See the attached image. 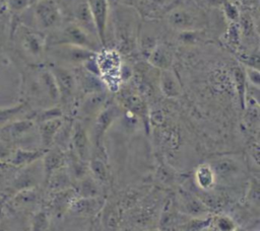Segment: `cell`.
I'll return each instance as SVG.
<instances>
[{"label": "cell", "mask_w": 260, "mask_h": 231, "mask_svg": "<svg viewBox=\"0 0 260 231\" xmlns=\"http://www.w3.org/2000/svg\"><path fill=\"white\" fill-rule=\"evenodd\" d=\"M18 18L19 23L46 34L56 30L64 22V16L57 0H35Z\"/></svg>", "instance_id": "6da1fadb"}, {"label": "cell", "mask_w": 260, "mask_h": 231, "mask_svg": "<svg viewBox=\"0 0 260 231\" xmlns=\"http://www.w3.org/2000/svg\"><path fill=\"white\" fill-rule=\"evenodd\" d=\"M12 40L18 54L26 61L38 65L47 52V34L21 23L12 30Z\"/></svg>", "instance_id": "7a4b0ae2"}, {"label": "cell", "mask_w": 260, "mask_h": 231, "mask_svg": "<svg viewBox=\"0 0 260 231\" xmlns=\"http://www.w3.org/2000/svg\"><path fill=\"white\" fill-rule=\"evenodd\" d=\"M47 43L48 46L58 44L72 45L93 52H98L103 48L98 37L91 35L85 29L71 21L63 22L59 28L47 34Z\"/></svg>", "instance_id": "3957f363"}, {"label": "cell", "mask_w": 260, "mask_h": 231, "mask_svg": "<svg viewBox=\"0 0 260 231\" xmlns=\"http://www.w3.org/2000/svg\"><path fill=\"white\" fill-rule=\"evenodd\" d=\"M94 59L99 69L100 78L106 89L110 91L119 90L121 84L119 71L123 63L120 53L115 49L103 47L96 52Z\"/></svg>", "instance_id": "277c9868"}, {"label": "cell", "mask_w": 260, "mask_h": 231, "mask_svg": "<svg viewBox=\"0 0 260 231\" xmlns=\"http://www.w3.org/2000/svg\"><path fill=\"white\" fill-rule=\"evenodd\" d=\"M96 52L72 45L58 44L47 47L46 56H48L53 64L64 66L67 68L81 67L87 60L94 57Z\"/></svg>", "instance_id": "5b68a950"}, {"label": "cell", "mask_w": 260, "mask_h": 231, "mask_svg": "<svg viewBox=\"0 0 260 231\" xmlns=\"http://www.w3.org/2000/svg\"><path fill=\"white\" fill-rule=\"evenodd\" d=\"M166 20L172 29L179 32L202 30L207 24L204 14L194 8L185 6L171 9L166 15Z\"/></svg>", "instance_id": "8992f818"}, {"label": "cell", "mask_w": 260, "mask_h": 231, "mask_svg": "<svg viewBox=\"0 0 260 231\" xmlns=\"http://www.w3.org/2000/svg\"><path fill=\"white\" fill-rule=\"evenodd\" d=\"M22 77L13 60L4 52H0V98L9 99L17 92L21 93Z\"/></svg>", "instance_id": "52a82bcc"}, {"label": "cell", "mask_w": 260, "mask_h": 231, "mask_svg": "<svg viewBox=\"0 0 260 231\" xmlns=\"http://www.w3.org/2000/svg\"><path fill=\"white\" fill-rule=\"evenodd\" d=\"M58 3L63 16L68 18V21L79 25L91 35L98 37L87 0H61Z\"/></svg>", "instance_id": "ba28073f"}, {"label": "cell", "mask_w": 260, "mask_h": 231, "mask_svg": "<svg viewBox=\"0 0 260 231\" xmlns=\"http://www.w3.org/2000/svg\"><path fill=\"white\" fill-rule=\"evenodd\" d=\"M122 113V107L112 101H109L107 105L98 113V115L94 118V124L90 136L92 147L94 148L92 150L104 151L103 140L105 134L112 127V125L121 118Z\"/></svg>", "instance_id": "9c48e42d"}, {"label": "cell", "mask_w": 260, "mask_h": 231, "mask_svg": "<svg viewBox=\"0 0 260 231\" xmlns=\"http://www.w3.org/2000/svg\"><path fill=\"white\" fill-rule=\"evenodd\" d=\"M208 164L213 170L216 183L229 184L240 179L244 174V165L234 156H219L211 159Z\"/></svg>", "instance_id": "30bf717a"}, {"label": "cell", "mask_w": 260, "mask_h": 231, "mask_svg": "<svg viewBox=\"0 0 260 231\" xmlns=\"http://www.w3.org/2000/svg\"><path fill=\"white\" fill-rule=\"evenodd\" d=\"M49 69L51 70L57 84L59 102L69 105L74 100L75 92L77 90L74 72L70 68L55 64L50 65Z\"/></svg>", "instance_id": "8fae6325"}, {"label": "cell", "mask_w": 260, "mask_h": 231, "mask_svg": "<svg viewBox=\"0 0 260 231\" xmlns=\"http://www.w3.org/2000/svg\"><path fill=\"white\" fill-rule=\"evenodd\" d=\"M70 150L80 159L89 161L92 152V143L88 131L80 120L73 121Z\"/></svg>", "instance_id": "7c38bea8"}, {"label": "cell", "mask_w": 260, "mask_h": 231, "mask_svg": "<svg viewBox=\"0 0 260 231\" xmlns=\"http://www.w3.org/2000/svg\"><path fill=\"white\" fill-rule=\"evenodd\" d=\"M109 101L110 99L106 90L83 95L77 107V114L79 118L77 120L83 121L94 119Z\"/></svg>", "instance_id": "4fadbf2b"}, {"label": "cell", "mask_w": 260, "mask_h": 231, "mask_svg": "<svg viewBox=\"0 0 260 231\" xmlns=\"http://www.w3.org/2000/svg\"><path fill=\"white\" fill-rule=\"evenodd\" d=\"M89 11L94 23L98 37L103 47L107 41V26L110 15V6L107 0H87Z\"/></svg>", "instance_id": "5bb4252c"}, {"label": "cell", "mask_w": 260, "mask_h": 231, "mask_svg": "<svg viewBox=\"0 0 260 231\" xmlns=\"http://www.w3.org/2000/svg\"><path fill=\"white\" fill-rule=\"evenodd\" d=\"M178 206L179 212L193 218H206L209 212L202 201L183 189L178 194Z\"/></svg>", "instance_id": "9a60e30c"}, {"label": "cell", "mask_w": 260, "mask_h": 231, "mask_svg": "<svg viewBox=\"0 0 260 231\" xmlns=\"http://www.w3.org/2000/svg\"><path fill=\"white\" fill-rule=\"evenodd\" d=\"M104 207H105V200L102 197H98V198L76 197L72 201L68 210L80 216H91L99 213Z\"/></svg>", "instance_id": "2e32d148"}, {"label": "cell", "mask_w": 260, "mask_h": 231, "mask_svg": "<svg viewBox=\"0 0 260 231\" xmlns=\"http://www.w3.org/2000/svg\"><path fill=\"white\" fill-rule=\"evenodd\" d=\"M158 84L161 93L168 98H177L182 94L181 82L172 68L160 70Z\"/></svg>", "instance_id": "e0dca14e"}, {"label": "cell", "mask_w": 260, "mask_h": 231, "mask_svg": "<svg viewBox=\"0 0 260 231\" xmlns=\"http://www.w3.org/2000/svg\"><path fill=\"white\" fill-rule=\"evenodd\" d=\"M47 149L19 147L10 155V163L16 167L28 166L43 158Z\"/></svg>", "instance_id": "ac0fdd59"}, {"label": "cell", "mask_w": 260, "mask_h": 231, "mask_svg": "<svg viewBox=\"0 0 260 231\" xmlns=\"http://www.w3.org/2000/svg\"><path fill=\"white\" fill-rule=\"evenodd\" d=\"M147 62L159 70L171 69L174 61V55L171 48L166 44H157L146 57Z\"/></svg>", "instance_id": "d6986e66"}, {"label": "cell", "mask_w": 260, "mask_h": 231, "mask_svg": "<svg viewBox=\"0 0 260 231\" xmlns=\"http://www.w3.org/2000/svg\"><path fill=\"white\" fill-rule=\"evenodd\" d=\"M63 121L64 118H60L37 124V132L39 135L41 148L49 149L53 146L55 136L62 126Z\"/></svg>", "instance_id": "ffe728a7"}, {"label": "cell", "mask_w": 260, "mask_h": 231, "mask_svg": "<svg viewBox=\"0 0 260 231\" xmlns=\"http://www.w3.org/2000/svg\"><path fill=\"white\" fill-rule=\"evenodd\" d=\"M32 110L24 101H18L11 105L0 106V128L16 120L30 118Z\"/></svg>", "instance_id": "44dd1931"}, {"label": "cell", "mask_w": 260, "mask_h": 231, "mask_svg": "<svg viewBox=\"0 0 260 231\" xmlns=\"http://www.w3.org/2000/svg\"><path fill=\"white\" fill-rule=\"evenodd\" d=\"M66 152L55 146H52L51 148L47 149L45 155L42 158L45 181L54 171L65 166Z\"/></svg>", "instance_id": "7402d4cb"}, {"label": "cell", "mask_w": 260, "mask_h": 231, "mask_svg": "<svg viewBox=\"0 0 260 231\" xmlns=\"http://www.w3.org/2000/svg\"><path fill=\"white\" fill-rule=\"evenodd\" d=\"M65 167L72 179L77 182L86 175L89 174L88 161H84L77 157L70 149L66 152V163Z\"/></svg>", "instance_id": "603a6c76"}, {"label": "cell", "mask_w": 260, "mask_h": 231, "mask_svg": "<svg viewBox=\"0 0 260 231\" xmlns=\"http://www.w3.org/2000/svg\"><path fill=\"white\" fill-rule=\"evenodd\" d=\"M231 79L234 84L235 90L238 95L240 107L242 110L245 109L246 104V95H247V87L248 83L245 76L244 67L241 64L235 65L231 69Z\"/></svg>", "instance_id": "cb8c5ba5"}, {"label": "cell", "mask_w": 260, "mask_h": 231, "mask_svg": "<svg viewBox=\"0 0 260 231\" xmlns=\"http://www.w3.org/2000/svg\"><path fill=\"white\" fill-rule=\"evenodd\" d=\"M89 174L100 183L105 184L109 180V167L107 165V160L104 154L91 153L90 159L88 161Z\"/></svg>", "instance_id": "d4e9b609"}, {"label": "cell", "mask_w": 260, "mask_h": 231, "mask_svg": "<svg viewBox=\"0 0 260 231\" xmlns=\"http://www.w3.org/2000/svg\"><path fill=\"white\" fill-rule=\"evenodd\" d=\"M47 183L48 189L53 194L61 191L70 187H73L72 179L66 169V167H61L54 171L45 181Z\"/></svg>", "instance_id": "484cf974"}, {"label": "cell", "mask_w": 260, "mask_h": 231, "mask_svg": "<svg viewBox=\"0 0 260 231\" xmlns=\"http://www.w3.org/2000/svg\"><path fill=\"white\" fill-rule=\"evenodd\" d=\"M194 181L197 186L203 190H209L216 184L213 170L208 162L202 163L196 167L194 172Z\"/></svg>", "instance_id": "4316f807"}, {"label": "cell", "mask_w": 260, "mask_h": 231, "mask_svg": "<svg viewBox=\"0 0 260 231\" xmlns=\"http://www.w3.org/2000/svg\"><path fill=\"white\" fill-rule=\"evenodd\" d=\"M73 187L77 197L79 198L101 197V184L90 174L78 180Z\"/></svg>", "instance_id": "83f0119b"}, {"label": "cell", "mask_w": 260, "mask_h": 231, "mask_svg": "<svg viewBox=\"0 0 260 231\" xmlns=\"http://www.w3.org/2000/svg\"><path fill=\"white\" fill-rule=\"evenodd\" d=\"M223 42L225 43L226 47L234 51L236 54L241 52V47L243 45L242 33L239 21L238 22H230L228 24L226 30L222 36Z\"/></svg>", "instance_id": "f1b7e54d"}, {"label": "cell", "mask_w": 260, "mask_h": 231, "mask_svg": "<svg viewBox=\"0 0 260 231\" xmlns=\"http://www.w3.org/2000/svg\"><path fill=\"white\" fill-rule=\"evenodd\" d=\"M73 121L71 119H65L62 123V126L60 127L59 131L57 132L53 146L63 150L68 151L70 149V141H71V134H72V127H73Z\"/></svg>", "instance_id": "f546056e"}, {"label": "cell", "mask_w": 260, "mask_h": 231, "mask_svg": "<svg viewBox=\"0 0 260 231\" xmlns=\"http://www.w3.org/2000/svg\"><path fill=\"white\" fill-rule=\"evenodd\" d=\"M64 118V112L62 107L58 105H52L48 107H43L38 110H32L30 119L36 123L40 124L46 121Z\"/></svg>", "instance_id": "4dcf8cb0"}, {"label": "cell", "mask_w": 260, "mask_h": 231, "mask_svg": "<svg viewBox=\"0 0 260 231\" xmlns=\"http://www.w3.org/2000/svg\"><path fill=\"white\" fill-rule=\"evenodd\" d=\"M5 9L13 16H19L32 3V0H3Z\"/></svg>", "instance_id": "1f68e13d"}, {"label": "cell", "mask_w": 260, "mask_h": 231, "mask_svg": "<svg viewBox=\"0 0 260 231\" xmlns=\"http://www.w3.org/2000/svg\"><path fill=\"white\" fill-rule=\"evenodd\" d=\"M221 10L226 18V20L230 22H238L241 16V11L239 6L234 3L231 0H224L221 3Z\"/></svg>", "instance_id": "d6a6232c"}, {"label": "cell", "mask_w": 260, "mask_h": 231, "mask_svg": "<svg viewBox=\"0 0 260 231\" xmlns=\"http://www.w3.org/2000/svg\"><path fill=\"white\" fill-rule=\"evenodd\" d=\"M49 225L50 220L47 212L39 211L32 217L29 231H48Z\"/></svg>", "instance_id": "836d02e7"}, {"label": "cell", "mask_w": 260, "mask_h": 231, "mask_svg": "<svg viewBox=\"0 0 260 231\" xmlns=\"http://www.w3.org/2000/svg\"><path fill=\"white\" fill-rule=\"evenodd\" d=\"M215 227L218 231H234L238 226L235 220L228 215H220L214 221Z\"/></svg>", "instance_id": "e575fe53"}, {"label": "cell", "mask_w": 260, "mask_h": 231, "mask_svg": "<svg viewBox=\"0 0 260 231\" xmlns=\"http://www.w3.org/2000/svg\"><path fill=\"white\" fill-rule=\"evenodd\" d=\"M243 66V65H242ZM244 71H245V76L246 80L249 86L259 88L260 87V74H259V69L248 67V66H243Z\"/></svg>", "instance_id": "d590c367"}, {"label": "cell", "mask_w": 260, "mask_h": 231, "mask_svg": "<svg viewBox=\"0 0 260 231\" xmlns=\"http://www.w3.org/2000/svg\"><path fill=\"white\" fill-rule=\"evenodd\" d=\"M131 77H132V69H131V67L129 65H127L126 63H122L120 71H119V78H120L121 83L129 81Z\"/></svg>", "instance_id": "8d00e7d4"}, {"label": "cell", "mask_w": 260, "mask_h": 231, "mask_svg": "<svg viewBox=\"0 0 260 231\" xmlns=\"http://www.w3.org/2000/svg\"><path fill=\"white\" fill-rule=\"evenodd\" d=\"M249 195L250 198L249 200H251L252 202H254L257 206H258V202H259V183L257 179H252L251 181V187L249 189Z\"/></svg>", "instance_id": "74e56055"}, {"label": "cell", "mask_w": 260, "mask_h": 231, "mask_svg": "<svg viewBox=\"0 0 260 231\" xmlns=\"http://www.w3.org/2000/svg\"><path fill=\"white\" fill-rule=\"evenodd\" d=\"M107 1H108L109 6H110V9L118 7L119 4L122 2V0H107Z\"/></svg>", "instance_id": "f35d334b"}, {"label": "cell", "mask_w": 260, "mask_h": 231, "mask_svg": "<svg viewBox=\"0 0 260 231\" xmlns=\"http://www.w3.org/2000/svg\"><path fill=\"white\" fill-rule=\"evenodd\" d=\"M238 1L246 6H253L254 4L258 3V0H238Z\"/></svg>", "instance_id": "ab89813d"}, {"label": "cell", "mask_w": 260, "mask_h": 231, "mask_svg": "<svg viewBox=\"0 0 260 231\" xmlns=\"http://www.w3.org/2000/svg\"><path fill=\"white\" fill-rule=\"evenodd\" d=\"M122 1H124L125 3H127V4H129V5H130V4H133L136 0H122Z\"/></svg>", "instance_id": "60d3db41"}, {"label": "cell", "mask_w": 260, "mask_h": 231, "mask_svg": "<svg viewBox=\"0 0 260 231\" xmlns=\"http://www.w3.org/2000/svg\"><path fill=\"white\" fill-rule=\"evenodd\" d=\"M234 231H245L243 228H240V227H237Z\"/></svg>", "instance_id": "b9f144b4"}, {"label": "cell", "mask_w": 260, "mask_h": 231, "mask_svg": "<svg viewBox=\"0 0 260 231\" xmlns=\"http://www.w3.org/2000/svg\"><path fill=\"white\" fill-rule=\"evenodd\" d=\"M0 231H6V229H5L3 226L0 225Z\"/></svg>", "instance_id": "7bdbcfd3"}, {"label": "cell", "mask_w": 260, "mask_h": 231, "mask_svg": "<svg viewBox=\"0 0 260 231\" xmlns=\"http://www.w3.org/2000/svg\"><path fill=\"white\" fill-rule=\"evenodd\" d=\"M146 231H161V230H154V229H152V230H146Z\"/></svg>", "instance_id": "ee69618b"}, {"label": "cell", "mask_w": 260, "mask_h": 231, "mask_svg": "<svg viewBox=\"0 0 260 231\" xmlns=\"http://www.w3.org/2000/svg\"><path fill=\"white\" fill-rule=\"evenodd\" d=\"M0 36H1V21H0Z\"/></svg>", "instance_id": "f6af8a7d"}, {"label": "cell", "mask_w": 260, "mask_h": 231, "mask_svg": "<svg viewBox=\"0 0 260 231\" xmlns=\"http://www.w3.org/2000/svg\"><path fill=\"white\" fill-rule=\"evenodd\" d=\"M72 231H79V230H72Z\"/></svg>", "instance_id": "bcb514c9"}]
</instances>
